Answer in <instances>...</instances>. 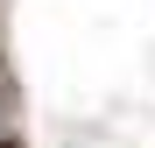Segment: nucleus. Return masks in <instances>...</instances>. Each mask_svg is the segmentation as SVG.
Listing matches in <instances>:
<instances>
[{"label": "nucleus", "mask_w": 155, "mask_h": 148, "mask_svg": "<svg viewBox=\"0 0 155 148\" xmlns=\"http://www.w3.org/2000/svg\"><path fill=\"white\" fill-rule=\"evenodd\" d=\"M0 148H21V141H14V134H0Z\"/></svg>", "instance_id": "obj_1"}]
</instances>
